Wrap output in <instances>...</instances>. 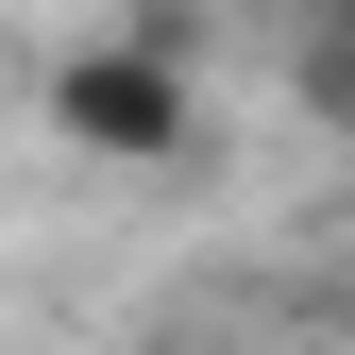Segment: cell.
<instances>
[{"label":"cell","mask_w":355,"mask_h":355,"mask_svg":"<svg viewBox=\"0 0 355 355\" xmlns=\"http://www.w3.org/2000/svg\"><path fill=\"white\" fill-rule=\"evenodd\" d=\"M153 355H304V338H271V322H169Z\"/></svg>","instance_id":"3"},{"label":"cell","mask_w":355,"mask_h":355,"mask_svg":"<svg viewBox=\"0 0 355 355\" xmlns=\"http://www.w3.org/2000/svg\"><path fill=\"white\" fill-rule=\"evenodd\" d=\"M304 119L355 136V34H338V17H304Z\"/></svg>","instance_id":"2"},{"label":"cell","mask_w":355,"mask_h":355,"mask_svg":"<svg viewBox=\"0 0 355 355\" xmlns=\"http://www.w3.org/2000/svg\"><path fill=\"white\" fill-rule=\"evenodd\" d=\"M338 254H355V203H338Z\"/></svg>","instance_id":"5"},{"label":"cell","mask_w":355,"mask_h":355,"mask_svg":"<svg viewBox=\"0 0 355 355\" xmlns=\"http://www.w3.org/2000/svg\"><path fill=\"white\" fill-rule=\"evenodd\" d=\"M34 119H51L85 169H187L203 153V68H187V34L119 17V34H68V51L34 68Z\"/></svg>","instance_id":"1"},{"label":"cell","mask_w":355,"mask_h":355,"mask_svg":"<svg viewBox=\"0 0 355 355\" xmlns=\"http://www.w3.org/2000/svg\"><path fill=\"white\" fill-rule=\"evenodd\" d=\"M304 17H338V34H355V0H304Z\"/></svg>","instance_id":"4"}]
</instances>
